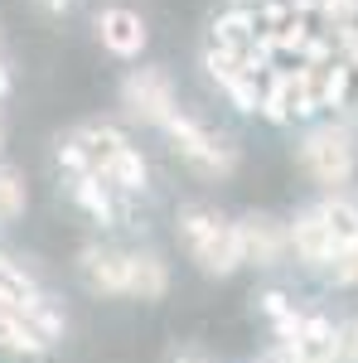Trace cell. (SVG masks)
<instances>
[{
    "mask_svg": "<svg viewBox=\"0 0 358 363\" xmlns=\"http://www.w3.org/2000/svg\"><path fill=\"white\" fill-rule=\"evenodd\" d=\"M262 116L267 121H296V116H315V92H310V68H272L267 73V92H262Z\"/></svg>",
    "mask_w": 358,
    "mask_h": 363,
    "instance_id": "5",
    "label": "cell"
},
{
    "mask_svg": "<svg viewBox=\"0 0 358 363\" xmlns=\"http://www.w3.org/2000/svg\"><path fill=\"white\" fill-rule=\"evenodd\" d=\"M39 5H44V10H49V15H63V10H68V5H73V0H39Z\"/></svg>",
    "mask_w": 358,
    "mask_h": 363,
    "instance_id": "20",
    "label": "cell"
},
{
    "mask_svg": "<svg viewBox=\"0 0 358 363\" xmlns=\"http://www.w3.org/2000/svg\"><path fill=\"white\" fill-rule=\"evenodd\" d=\"M169 286V267L155 257V252H131V291L126 296H140V301H160Z\"/></svg>",
    "mask_w": 358,
    "mask_h": 363,
    "instance_id": "12",
    "label": "cell"
},
{
    "mask_svg": "<svg viewBox=\"0 0 358 363\" xmlns=\"http://www.w3.org/2000/svg\"><path fill=\"white\" fill-rule=\"evenodd\" d=\"M5 92H10V68L0 63V97H5Z\"/></svg>",
    "mask_w": 358,
    "mask_h": 363,
    "instance_id": "21",
    "label": "cell"
},
{
    "mask_svg": "<svg viewBox=\"0 0 358 363\" xmlns=\"http://www.w3.org/2000/svg\"><path fill=\"white\" fill-rule=\"evenodd\" d=\"M291 247L301 252L310 267H330L334 262V238H330V223L320 218V203L315 208H305V213H296V223H291Z\"/></svg>",
    "mask_w": 358,
    "mask_h": 363,
    "instance_id": "10",
    "label": "cell"
},
{
    "mask_svg": "<svg viewBox=\"0 0 358 363\" xmlns=\"http://www.w3.org/2000/svg\"><path fill=\"white\" fill-rule=\"evenodd\" d=\"M97 39L116 58H136L145 49V20H140L136 10H126V5H111V10L97 15Z\"/></svg>",
    "mask_w": 358,
    "mask_h": 363,
    "instance_id": "7",
    "label": "cell"
},
{
    "mask_svg": "<svg viewBox=\"0 0 358 363\" xmlns=\"http://www.w3.org/2000/svg\"><path fill=\"white\" fill-rule=\"evenodd\" d=\"M0 349H10V354H44L49 344L29 330V315L25 306H5L0 301Z\"/></svg>",
    "mask_w": 358,
    "mask_h": 363,
    "instance_id": "11",
    "label": "cell"
},
{
    "mask_svg": "<svg viewBox=\"0 0 358 363\" xmlns=\"http://www.w3.org/2000/svg\"><path fill=\"white\" fill-rule=\"evenodd\" d=\"M339 363H358V320L339 330Z\"/></svg>",
    "mask_w": 358,
    "mask_h": 363,
    "instance_id": "19",
    "label": "cell"
},
{
    "mask_svg": "<svg viewBox=\"0 0 358 363\" xmlns=\"http://www.w3.org/2000/svg\"><path fill=\"white\" fill-rule=\"evenodd\" d=\"M179 363H194V359H179Z\"/></svg>",
    "mask_w": 358,
    "mask_h": 363,
    "instance_id": "23",
    "label": "cell"
},
{
    "mask_svg": "<svg viewBox=\"0 0 358 363\" xmlns=\"http://www.w3.org/2000/svg\"><path fill=\"white\" fill-rule=\"evenodd\" d=\"M320 20H325L330 29L358 25V0H320Z\"/></svg>",
    "mask_w": 358,
    "mask_h": 363,
    "instance_id": "17",
    "label": "cell"
},
{
    "mask_svg": "<svg viewBox=\"0 0 358 363\" xmlns=\"http://www.w3.org/2000/svg\"><path fill=\"white\" fill-rule=\"evenodd\" d=\"M73 199L83 203V208L92 213V218H97V223H116V218H121L116 189H111V184H102L97 174H78V179H73Z\"/></svg>",
    "mask_w": 358,
    "mask_h": 363,
    "instance_id": "13",
    "label": "cell"
},
{
    "mask_svg": "<svg viewBox=\"0 0 358 363\" xmlns=\"http://www.w3.org/2000/svg\"><path fill=\"white\" fill-rule=\"evenodd\" d=\"M83 281L102 296H126L131 291V252L87 247L83 252Z\"/></svg>",
    "mask_w": 358,
    "mask_h": 363,
    "instance_id": "8",
    "label": "cell"
},
{
    "mask_svg": "<svg viewBox=\"0 0 358 363\" xmlns=\"http://www.w3.org/2000/svg\"><path fill=\"white\" fill-rule=\"evenodd\" d=\"M25 203H29V194H25V184H20V174L15 169H0V223L20 218Z\"/></svg>",
    "mask_w": 358,
    "mask_h": 363,
    "instance_id": "16",
    "label": "cell"
},
{
    "mask_svg": "<svg viewBox=\"0 0 358 363\" xmlns=\"http://www.w3.org/2000/svg\"><path fill=\"white\" fill-rule=\"evenodd\" d=\"M179 238L189 242L194 262L208 272V277H233L242 262H247V252H242V228L218 218L213 208H184L179 213Z\"/></svg>",
    "mask_w": 358,
    "mask_h": 363,
    "instance_id": "1",
    "label": "cell"
},
{
    "mask_svg": "<svg viewBox=\"0 0 358 363\" xmlns=\"http://www.w3.org/2000/svg\"><path fill=\"white\" fill-rule=\"evenodd\" d=\"M330 277L339 286H358V247H344L339 257L330 262Z\"/></svg>",
    "mask_w": 358,
    "mask_h": 363,
    "instance_id": "18",
    "label": "cell"
},
{
    "mask_svg": "<svg viewBox=\"0 0 358 363\" xmlns=\"http://www.w3.org/2000/svg\"><path fill=\"white\" fill-rule=\"evenodd\" d=\"M0 145H5V126H0Z\"/></svg>",
    "mask_w": 358,
    "mask_h": 363,
    "instance_id": "22",
    "label": "cell"
},
{
    "mask_svg": "<svg viewBox=\"0 0 358 363\" xmlns=\"http://www.w3.org/2000/svg\"><path fill=\"white\" fill-rule=\"evenodd\" d=\"M0 301H5V306H34V301H39V291H34V281L25 277V267H15L5 252H0Z\"/></svg>",
    "mask_w": 358,
    "mask_h": 363,
    "instance_id": "15",
    "label": "cell"
},
{
    "mask_svg": "<svg viewBox=\"0 0 358 363\" xmlns=\"http://www.w3.org/2000/svg\"><path fill=\"white\" fill-rule=\"evenodd\" d=\"M286 349L296 354V363H339V325H330L325 315H305Z\"/></svg>",
    "mask_w": 358,
    "mask_h": 363,
    "instance_id": "9",
    "label": "cell"
},
{
    "mask_svg": "<svg viewBox=\"0 0 358 363\" xmlns=\"http://www.w3.org/2000/svg\"><path fill=\"white\" fill-rule=\"evenodd\" d=\"M301 165L310 169L315 184L325 189H339L354 179V165H358V150H354V136L344 126H315L301 145Z\"/></svg>",
    "mask_w": 358,
    "mask_h": 363,
    "instance_id": "2",
    "label": "cell"
},
{
    "mask_svg": "<svg viewBox=\"0 0 358 363\" xmlns=\"http://www.w3.org/2000/svg\"><path fill=\"white\" fill-rule=\"evenodd\" d=\"M237 228H242V252H247V262H257V267H276L291 252V228L267 218V213H252Z\"/></svg>",
    "mask_w": 358,
    "mask_h": 363,
    "instance_id": "6",
    "label": "cell"
},
{
    "mask_svg": "<svg viewBox=\"0 0 358 363\" xmlns=\"http://www.w3.org/2000/svg\"><path fill=\"white\" fill-rule=\"evenodd\" d=\"M121 107L136 116V121L165 126L169 116L179 112L169 73H165V68H131V73H126V83H121Z\"/></svg>",
    "mask_w": 358,
    "mask_h": 363,
    "instance_id": "4",
    "label": "cell"
},
{
    "mask_svg": "<svg viewBox=\"0 0 358 363\" xmlns=\"http://www.w3.org/2000/svg\"><path fill=\"white\" fill-rule=\"evenodd\" d=\"M320 218L330 223V238H334L339 252L358 247V208L349 203V199H325V203H320ZM339 252H334V257H339Z\"/></svg>",
    "mask_w": 358,
    "mask_h": 363,
    "instance_id": "14",
    "label": "cell"
},
{
    "mask_svg": "<svg viewBox=\"0 0 358 363\" xmlns=\"http://www.w3.org/2000/svg\"><path fill=\"white\" fill-rule=\"evenodd\" d=\"M165 131H169V140H174V150L189 160L198 174H233L237 169V145L233 140H223V136H213L208 126H198L194 116H184V112H174L165 121Z\"/></svg>",
    "mask_w": 358,
    "mask_h": 363,
    "instance_id": "3",
    "label": "cell"
}]
</instances>
